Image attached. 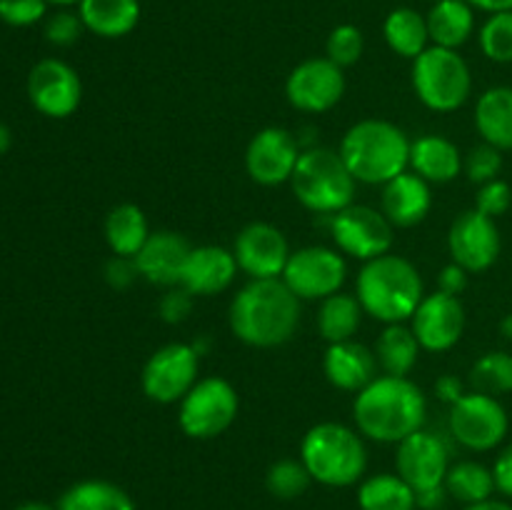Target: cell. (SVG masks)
Returning <instances> with one entry per match:
<instances>
[{
	"label": "cell",
	"instance_id": "1",
	"mask_svg": "<svg viewBox=\"0 0 512 510\" xmlns=\"http://www.w3.org/2000/svg\"><path fill=\"white\" fill-rule=\"evenodd\" d=\"M353 418L360 435L375 443L398 445L425 428L428 398L410 378L378 375L368 388L355 393Z\"/></svg>",
	"mask_w": 512,
	"mask_h": 510
},
{
	"label": "cell",
	"instance_id": "2",
	"mask_svg": "<svg viewBox=\"0 0 512 510\" xmlns=\"http://www.w3.org/2000/svg\"><path fill=\"white\" fill-rule=\"evenodd\" d=\"M235 338L250 348H280L300 325V298L283 278L250 280L238 290L228 310Z\"/></svg>",
	"mask_w": 512,
	"mask_h": 510
},
{
	"label": "cell",
	"instance_id": "3",
	"mask_svg": "<svg viewBox=\"0 0 512 510\" xmlns=\"http://www.w3.org/2000/svg\"><path fill=\"white\" fill-rule=\"evenodd\" d=\"M410 143L405 130L390 120L365 118L350 125L338 153L358 183L385 185L410 168Z\"/></svg>",
	"mask_w": 512,
	"mask_h": 510
},
{
	"label": "cell",
	"instance_id": "4",
	"mask_svg": "<svg viewBox=\"0 0 512 510\" xmlns=\"http://www.w3.org/2000/svg\"><path fill=\"white\" fill-rule=\"evenodd\" d=\"M355 295L370 318L385 325L405 323L425 298L423 278L408 258L388 253L363 263Z\"/></svg>",
	"mask_w": 512,
	"mask_h": 510
},
{
	"label": "cell",
	"instance_id": "5",
	"mask_svg": "<svg viewBox=\"0 0 512 510\" xmlns=\"http://www.w3.org/2000/svg\"><path fill=\"white\" fill-rule=\"evenodd\" d=\"M300 460L310 478L328 488H348L363 480L368 468V450L358 430L343 423H318L303 435Z\"/></svg>",
	"mask_w": 512,
	"mask_h": 510
},
{
	"label": "cell",
	"instance_id": "6",
	"mask_svg": "<svg viewBox=\"0 0 512 510\" xmlns=\"http://www.w3.org/2000/svg\"><path fill=\"white\" fill-rule=\"evenodd\" d=\"M358 180L345 165L343 155L333 148H305L290 178L295 198L303 208L318 215H335L353 205Z\"/></svg>",
	"mask_w": 512,
	"mask_h": 510
},
{
	"label": "cell",
	"instance_id": "7",
	"mask_svg": "<svg viewBox=\"0 0 512 510\" xmlns=\"http://www.w3.org/2000/svg\"><path fill=\"white\" fill-rule=\"evenodd\" d=\"M413 90L420 103L435 113H453L473 93V73L458 50L430 45L413 60Z\"/></svg>",
	"mask_w": 512,
	"mask_h": 510
},
{
	"label": "cell",
	"instance_id": "8",
	"mask_svg": "<svg viewBox=\"0 0 512 510\" xmlns=\"http://www.w3.org/2000/svg\"><path fill=\"white\" fill-rule=\"evenodd\" d=\"M240 410L238 390L220 375L200 378L178 403V425L188 438L213 440L235 423Z\"/></svg>",
	"mask_w": 512,
	"mask_h": 510
},
{
	"label": "cell",
	"instance_id": "9",
	"mask_svg": "<svg viewBox=\"0 0 512 510\" xmlns=\"http://www.w3.org/2000/svg\"><path fill=\"white\" fill-rule=\"evenodd\" d=\"M450 438L473 453L498 448L510 430V418L505 405L495 395L468 390L448 415Z\"/></svg>",
	"mask_w": 512,
	"mask_h": 510
},
{
	"label": "cell",
	"instance_id": "10",
	"mask_svg": "<svg viewBox=\"0 0 512 510\" xmlns=\"http://www.w3.org/2000/svg\"><path fill=\"white\" fill-rule=\"evenodd\" d=\"M330 235L340 253L368 263L393 250L395 225L385 218L383 210L353 203L330 215Z\"/></svg>",
	"mask_w": 512,
	"mask_h": 510
},
{
	"label": "cell",
	"instance_id": "11",
	"mask_svg": "<svg viewBox=\"0 0 512 510\" xmlns=\"http://www.w3.org/2000/svg\"><path fill=\"white\" fill-rule=\"evenodd\" d=\"M198 373L200 353L193 348V343H168L145 360L140 385L153 403H180L200 380Z\"/></svg>",
	"mask_w": 512,
	"mask_h": 510
},
{
	"label": "cell",
	"instance_id": "12",
	"mask_svg": "<svg viewBox=\"0 0 512 510\" xmlns=\"http://www.w3.org/2000/svg\"><path fill=\"white\" fill-rule=\"evenodd\" d=\"M348 278V263L343 253L325 245H308L290 253L283 283L300 300H325L340 293Z\"/></svg>",
	"mask_w": 512,
	"mask_h": 510
},
{
	"label": "cell",
	"instance_id": "13",
	"mask_svg": "<svg viewBox=\"0 0 512 510\" xmlns=\"http://www.w3.org/2000/svg\"><path fill=\"white\" fill-rule=\"evenodd\" d=\"M345 73L328 58H308L290 70L285 98L300 113H328L343 100Z\"/></svg>",
	"mask_w": 512,
	"mask_h": 510
},
{
	"label": "cell",
	"instance_id": "14",
	"mask_svg": "<svg viewBox=\"0 0 512 510\" xmlns=\"http://www.w3.org/2000/svg\"><path fill=\"white\" fill-rule=\"evenodd\" d=\"M28 98L45 118H70L83 100V83L73 65L58 58H43L28 75Z\"/></svg>",
	"mask_w": 512,
	"mask_h": 510
},
{
	"label": "cell",
	"instance_id": "15",
	"mask_svg": "<svg viewBox=\"0 0 512 510\" xmlns=\"http://www.w3.org/2000/svg\"><path fill=\"white\" fill-rule=\"evenodd\" d=\"M300 153H303L300 140L290 130L270 125L250 138L248 150H245V170L253 183L275 188V185L290 183Z\"/></svg>",
	"mask_w": 512,
	"mask_h": 510
},
{
	"label": "cell",
	"instance_id": "16",
	"mask_svg": "<svg viewBox=\"0 0 512 510\" xmlns=\"http://www.w3.org/2000/svg\"><path fill=\"white\" fill-rule=\"evenodd\" d=\"M500 248H503V240H500L498 223L480 210H465L450 225V258L468 273H483L493 268L495 260L500 258Z\"/></svg>",
	"mask_w": 512,
	"mask_h": 510
},
{
	"label": "cell",
	"instance_id": "17",
	"mask_svg": "<svg viewBox=\"0 0 512 510\" xmlns=\"http://www.w3.org/2000/svg\"><path fill=\"white\" fill-rule=\"evenodd\" d=\"M395 468L415 493L438 488L445 483L450 468V445L445 443L443 435L420 428L418 433L398 443Z\"/></svg>",
	"mask_w": 512,
	"mask_h": 510
},
{
	"label": "cell",
	"instance_id": "18",
	"mask_svg": "<svg viewBox=\"0 0 512 510\" xmlns=\"http://www.w3.org/2000/svg\"><path fill=\"white\" fill-rule=\"evenodd\" d=\"M290 243L280 228L270 223H248L233 243V255L238 268L250 280L283 278L285 265L290 260Z\"/></svg>",
	"mask_w": 512,
	"mask_h": 510
},
{
	"label": "cell",
	"instance_id": "19",
	"mask_svg": "<svg viewBox=\"0 0 512 510\" xmlns=\"http://www.w3.org/2000/svg\"><path fill=\"white\" fill-rule=\"evenodd\" d=\"M410 328H413L420 348L428 353H445V350L455 348L465 333L463 303L455 295L435 290L420 300L418 310L410 318Z\"/></svg>",
	"mask_w": 512,
	"mask_h": 510
},
{
	"label": "cell",
	"instance_id": "20",
	"mask_svg": "<svg viewBox=\"0 0 512 510\" xmlns=\"http://www.w3.org/2000/svg\"><path fill=\"white\" fill-rule=\"evenodd\" d=\"M193 250L190 240L175 230H155L140 253L135 255L140 278L148 280L150 285L160 288H175L183 278V268L188 263V255Z\"/></svg>",
	"mask_w": 512,
	"mask_h": 510
},
{
	"label": "cell",
	"instance_id": "21",
	"mask_svg": "<svg viewBox=\"0 0 512 510\" xmlns=\"http://www.w3.org/2000/svg\"><path fill=\"white\" fill-rule=\"evenodd\" d=\"M378 368L375 350L363 343H355V340L330 343L325 350V378L333 388L345 390V393H360L363 388H368L378 378Z\"/></svg>",
	"mask_w": 512,
	"mask_h": 510
},
{
	"label": "cell",
	"instance_id": "22",
	"mask_svg": "<svg viewBox=\"0 0 512 510\" xmlns=\"http://www.w3.org/2000/svg\"><path fill=\"white\" fill-rule=\"evenodd\" d=\"M238 270L233 250L220 245H193L180 285L193 295H218L233 285Z\"/></svg>",
	"mask_w": 512,
	"mask_h": 510
},
{
	"label": "cell",
	"instance_id": "23",
	"mask_svg": "<svg viewBox=\"0 0 512 510\" xmlns=\"http://www.w3.org/2000/svg\"><path fill=\"white\" fill-rule=\"evenodd\" d=\"M433 208V190L428 180L420 178L413 170H405L398 178L383 185L380 210L395 228H413L423 223Z\"/></svg>",
	"mask_w": 512,
	"mask_h": 510
},
{
	"label": "cell",
	"instance_id": "24",
	"mask_svg": "<svg viewBox=\"0 0 512 510\" xmlns=\"http://www.w3.org/2000/svg\"><path fill=\"white\" fill-rule=\"evenodd\" d=\"M410 170L428 183H450L463 173V153L445 135H420L410 143Z\"/></svg>",
	"mask_w": 512,
	"mask_h": 510
},
{
	"label": "cell",
	"instance_id": "25",
	"mask_svg": "<svg viewBox=\"0 0 512 510\" xmlns=\"http://www.w3.org/2000/svg\"><path fill=\"white\" fill-rule=\"evenodd\" d=\"M78 15L98 38H125L140 23V0H80Z\"/></svg>",
	"mask_w": 512,
	"mask_h": 510
},
{
	"label": "cell",
	"instance_id": "26",
	"mask_svg": "<svg viewBox=\"0 0 512 510\" xmlns=\"http://www.w3.org/2000/svg\"><path fill=\"white\" fill-rule=\"evenodd\" d=\"M475 128L483 143L498 150H512V88L495 85L475 103Z\"/></svg>",
	"mask_w": 512,
	"mask_h": 510
},
{
	"label": "cell",
	"instance_id": "27",
	"mask_svg": "<svg viewBox=\"0 0 512 510\" xmlns=\"http://www.w3.org/2000/svg\"><path fill=\"white\" fill-rule=\"evenodd\" d=\"M425 18H428L430 43L440 48H463L475 30V8L468 0H440L433 3Z\"/></svg>",
	"mask_w": 512,
	"mask_h": 510
},
{
	"label": "cell",
	"instance_id": "28",
	"mask_svg": "<svg viewBox=\"0 0 512 510\" xmlns=\"http://www.w3.org/2000/svg\"><path fill=\"white\" fill-rule=\"evenodd\" d=\"M150 225L145 218L143 208L135 203H120L105 218V240L113 255H125V258H135L145 240L150 238Z\"/></svg>",
	"mask_w": 512,
	"mask_h": 510
},
{
	"label": "cell",
	"instance_id": "29",
	"mask_svg": "<svg viewBox=\"0 0 512 510\" xmlns=\"http://www.w3.org/2000/svg\"><path fill=\"white\" fill-rule=\"evenodd\" d=\"M383 35L388 48L400 58L415 60L423 50L430 48L428 18L415 8L390 10L383 23Z\"/></svg>",
	"mask_w": 512,
	"mask_h": 510
},
{
	"label": "cell",
	"instance_id": "30",
	"mask_svg": "<svg viewBox=\"0 0 512 510\" xmlns=\"http://www.w3.org/2000/svg\"><path fill=\"white\" fill-rule=\"evenodd\" d=\"M420 350L423 348H420L413 328L403 323H393L385 325V330L380 333L378 343H375V358H378L383 375L408 378L415 365H418Z\"/></svg>",
	"mask_w": 512,
	"mask_h": 510
},
{
	"label": "cell",
	"instance_id": "31",
	"mask_svg": "<svg viewBox=\"0 0 512 510\" xmlns=\"http://www.w3.org/2000/svg\"><path fill=\"white\" fill-rule=\"evenodd\" d=\"M58 510H135L133 498L110 480H80L58 500Z\"/></svg>",
	"mask_w": 512,
	"mask_h": 510
},
{
	"label": "cell",
	"instance_id": "32",
	"mask_svg": "<svg viewBox=\"0 0 512 510\" xmlns=\"http://www.w3.org/2000/svg\"><path fill=\"white\" fill-rule=\"evenodd\" d=\"M363 315L365 313L358 295L335 293L330 295V298L320 300L318 330L320 335L328 340V345L343 343V340H353V335L358 333Z\"/></svg>",
	"mask_w": 512,
	"mask_h": 510
},
{
	"label": "cell",
	"instance_id": "33",
	"mask_svg": "<svg viewBox=\"0 0 512 510\" xmlns=\"http://www.w3.org/2000/svg\"><path fill=\"white\" fill-rule=\"evenodd\" d=\"M360 510H415V490L398 473L370 475L358 488Z\"/></svg>",
	"mask_w": 512,
	"mask_h": 510
},
{
	"label": "cell",
	"instance_id": "34",
	"mask_svg": "<svg viewBox=\"0 0 512 510\" xmlns=\"http://www.w3.org/2000/svg\"><path fill=\"white\" fill-rule=\"evenodd\" d=\"M443 485L450 498L463 505L483 503V500L493 498V493L498 490L493 468H485L483 463H475V460H460V463L450 465Z\"/></svg>",
	"mask_w": 512,
	"mask_h": 510
},
{
	"label": "cell",
	"instance_id": "35",
	"mask_svg": "<svg viewBox=\"0 0 512 510\" xmlns=\"http://www.w3.org/2000/svg\"><path fill=\"white\" fill-rule=\"evenodd\" d=\"M470 385L478 393L505 395L512 393V355L505 350H490L480 355L470 368Z\"/></svg>",
	"mask_w": 512,
	"mask_h": 510
},
{
	"label": "cell",
	"instance_id": "36",
	"mask_svg": "<svg viewBox=\"0 0 512 510\" xmlns=\"http://www.w3.org/2000/svg\"><path fill=\"white\" fill-rule=\"evenodd\" d=\"M310 483H313V478H310L308 468L300 458L278 460V463L270 465L268 475H265V488L278 500L300 498L310 488Z\"/></svg>",
	"mask_w": 512,
	"mask_h": 510
},
{
	"label": "cell",
	"instance_id": "37",
	"mask_svg": "<svg viewBox=\"0 0 512 510\" xmlns=\"http://www.w3.org/2000/svg\"><path fill=\"white\" fill-rule=\"evenodd\" d=\"M478 38L485 58L493 63H512V10L490 15Z\"/></svg>",
	"mask_w": 512,
	"mask_h": 510
},
{
	"label": "cell",
	"instance_id": "38",
	"mask_svg": "<svg viewBox=\"0 0 512 510\" xmlns=\"http://www.w3.org/2000/svg\"><path fill=\"white\" fill-rule=\"evenodd\" d=\"M365 50V38L360 33V28L355 25L343 23L338 28L330 30L328 40H325V58L333 60L340 68H350V65L358 63L363 58Z\"/></svg>",
	"mask_w": 512,
	"mask_h": 510
},
{
	"label": "cell",
	"instance_id": "39",
	"mask_svg": "<svg viewBox=\"0 0 512 510\" xmlns=\"http://www.w3.org/2000/svg\"><path fill=\"white\" fill-rule=\"evenodd\" d=\"M463 170L468 175L470 183L485 185L490 180L500 178V170H503V150L493 148L488 143H480L470 150L463 158Z\"/></svg>",
	"mask_w": 512,
	"mask_h": 510
},
{
	"label": "cell",
	"instance_id": "40",
	"mask_svg": "<svg viewBox=\"0 0 512 510\" xmlns=\"http://www.w3.org/2000/svg\"><path fill=\"white\" fill-rule=\"evenodd\" d=\"M83 30L85 25L83 20H80V15L68 8L55 10L53 15L45 18L43 25L45 40H48L50 45H55V48H70V45H75L80 40V35H83Z\"/></svg>",
	"mask_w": 512,
	"mask_h": 510
},
{
	"label": "cell",
	"instance_id": "41",
	"mask_svg": "<svg viewBox=\"0 0 512 510\" xmlns=\"http://www.w3.org/2000/svg\"><path fill=\"white\" fill-rule=\"evenodd\" d=\"M48 0H0V20L13 28H28V25L45 20Z\"/></svg>",
	"mask_w": 512,
	"mask_h": 510
},
{
	"label": "cell",
	"instance_id": "42",
	"mask_svg": "<svg viewBox=\"0 0 512 510\" xmlns=\"http://www.w3.org/2000/svg\"><path fill=\"white\" fill-rule=\"evenodd\" d=\"M512 205V188L505 180H490V183L480 185L478 195H475V210H480L488 218H500L510 210Z\"/></svg>",
	"mask_w": 512,
	"mask_h": 510
},
{
	"label": "cell",
	"instance_id": "43",
	"mask_svg": "<svg viewBox=\"0 0 512 510\" xmlns=\"http://www.w3.org/2000/svg\"><path fill=\"white\" fill-rule=\"evenodd\" d=\"M193 298L195 295L190 290H185L183 285H175V288H168V293L160 298L158 313L160 318L168 325H180L190 318L193 313Z\"/></svg>",
	"mask_w": 512,
	"mask_h": 510
},
{
	"label": "cell",
	"instance_id": "44",
	"mask_svg": "<svg viewBox=\"0 0 512 510\" xmlns=\"http://www.w3.org/2000/svg\"><path fill=\"white\" fill-rule=\"evenodd\" d=\"M105 283L113 290H128L135 280L140 278L135 258H125V255H113L103 268Z\"/></svg>",
	"mask_w": 512,
	"mask_h": 510
},
{
	"label": "cell",
	"instance_id": "45",
	"mask_svg": "<svg viewBox=\"0 0 512 510\" xmlns=\"http://www.w3.org/2000/svg\"><path fill=\"white\" fill-rule=\"evenodd\" d=\"M468 275H470L468 270L460 268L458 263L445 265L438 275V290L440 293H448V295H455V298H458V295L468 288Z\"/></svg>",
	"mask_w": 512,
	"mask_h": 510
},
{
	"label": "cell",
	"instance_id": "46",
	"mask_svg": "<svg viewBox=\"0 0 512 510\" xmlns=\"http://www.w3.org/2000/svg\"><path fill=\"white\" fill-rule=\"evenodd\" d=\"M493 475L495 485H498V493L512 498V443L498 455V460H495Z\"/></svg>",
	"mask_w": 512,
	"mask_h": 510
},
{
	"label": "cell",
	"instance_id": "47",
	"mask_svg": "<svg viewBox=\"0 0 512 510\" xmlns=\"http://www.w3.org/2000/svg\"><path fill=\"white\" fill-rule=\"evenodd\" d=\"M465 393H468V390H465L463 380H460L458 375L445 373V375H440L438 380H435V395H438V398L443 400V403L455 405L460 398H463Z\"/></svg>",
	"mask_w": 512,
	"mask_h": 510
},
{
	"label": "cell",
	"instance_id": "48",
	"mask_svg": "<svg viewBox=\"0 0 512 510\" xmlns=\"http://www.w3.org/2000/svg\"><path fill=\"white\" fill-rule=\"evenodd\" d=\"M448 490H445V485H438V488H430V490H420V493H415V500H418V508L420 510H440L445 508V503H448Z\"/></svg>",
	"mask_w": 512,
	"mask_h": 510
},
{
	"label": "cell",
	"instance_id": "49",
	"mask_svg": "<svg viewBox=\"0 0 512 510\" xmlns=\"http://www.w3.org/2000/svg\"><path fill=\"white\" fill-rule=\"evenodd\" d=\"M473 8L485 10V13H503V10H512V0H468Z\"/></svg>",
	"mask_w": 512,
	"mask_h": 510
},
{
	"label": "cell",
	"instance_id": "50",
	"mask_svg": "<svg viewBox=\"0 0 512 510\" xmlns=\"http://www.w3.org/2000/svg\"><path fill=\"white\" fill-rule=\"evenodd\" d=\"M463 510H512L510 503H505V500H483V503H475V505H465Z\"/></svg>",
	"mask_w": 512,
	"mask_h": 510
},
{
	"label": "cell",
	"instance_id": "51",
	"mask_svg": "<svg viewBox=\"0 0 512 510\" xmlns=\"http://www.w3.org/2000/svg\"><path fill=\"white\" fill-rule=\"evenodd\" d=\"M10 143H13V135H10V128L3 123V120H0V155H3L5 150L10 148Z\"/></svg>",
	"mask_w": 512,
	"mask_h": 510
},
{
	"label": "cell",
	"instance_id": "52",
	"mask_svg": "<svg viewBox=\"0 0 512 510\" xmlns=\"http://www.w3.org/2000/svg\"><path fill=\"white\" fill-rule=\"evenodd\" d=\"M15 510H58V505L40 503V500H28V503H20Z\"/></svg>",
	"mask_w": 512,
	"mask_h": 510
},
{
	"label": "cell",
	"instance_id": "53",
	"mask_svg": "<svg viewBox=\"0 0 512 510\" xmlns=\"http://www.w3.org/2000/svg\"><path fill=\"white\" fill-rule=\"evenodd\" d=\"M500 333H503L508 340H512V313L500 320Z\"/></svg>",
	"mask_w": 512,
	"mask_h": 510
},
{
	"label": "cell",
	"instance_id": "54",
	"mask_svg": "<svg viewBox=\"0 0 512 510\" xmlns=\"http://www.w3.org/2000/svg\"><path fill=\"white\" fill-rule=\"evenodd\" d=\"M80 0H48V5H58V8H70V5H78Z\"/></svg>",
	"mask_w": 512,
	"mask_h": 510
},
{
	"label": "cell",
	"instance_id": "55",
	"mask_svg": "<svg viewBox=\"0 0 512 510\" xmlns=\"http://www.w3.org/2000/svg\"><path fill=\"white\" fill-rule=\"evenodd\" d=\"M433 3H440V0H433Z\"/></svg>",
	"mask_w": 512,
	"mask_h": 510
}]
</instances>
